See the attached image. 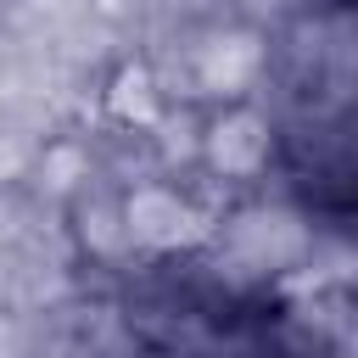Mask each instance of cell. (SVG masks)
Here are the masks:
<instances>
[{"mask_svg":"<svg viewBox=\"0 0 358 358\" xmlns=\"http://www.w3.org/2000/svg\"><path fill=\"white\" fill-rule=\"evenodd\" d=\"M123 218H129V241L145 252H179V246L213 241L207 207H196L173 185H134L123 196Z\"/></svg>","mask_w":358,"mask_h":358,"instance_id":"cell-2","label":"cell"},{"mask_svg":"<svg viewBox=\"0 0 358 358\" xmlns=\"http://www.w3.org/2000/svg\"><path fill=\"white\" fill-rule=\"evenodd\" d=\"M185 73H190V90L196 95H246L252 84H257V73H263V45L252 39V34H207L201 45H190V62H185Z\"/></svg>","mask_w":358,"mask_h":358,"instance_id":"cell-4","label":"cell"},{"mask_svg":"<svg viewBox=\"0 0 358 358\" xmlns=\"http://www.w3.org/2000/svg\"><path fill=\"white\" fill-rule=\"evenodd\" d=\"M106 117L123 123V129H151L162 117V78L145 67V62H129L117 67L112 90H106Z\"/></svg>","mask_w":358,"mask_h":358,"instance_id":"cell-5","label":"cell"},{"mask_svg":"<svg viewBox=\"0 0 358 358\" xmlns=\"http://www.w3.org/2000/svg\"><path fill=\"white\" fill-rule=\"evenodd\" d=\"M268 151H274V129L252 106H229L201 129V162L224 179H257L268 168Z\"/></svg>","mask_w":358,"mask_h":358,"instance_id":"cell-3","label":"cell"},{"mask_svg":"<svg viewBox=\"0 0 358 358\" xmlns=\"http://www.w3.org/2000/svg\"><path fill=\"white\" fill-rule=\"evenodd\" d=\"M213 246H218V268L241 274V280H263L280 268H302V257L313 252V229L291 213V207H241L224 224H213Z\"/></svg>","mask_w":358,"mask_h":358,"instance_id":"cell-1","label":"cell"}]
</instances>
